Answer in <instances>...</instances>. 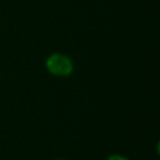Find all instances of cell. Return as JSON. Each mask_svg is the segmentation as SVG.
<instances>
[{
    "mask_svg": "<svg viewBox=\"0 0 160 160\" xmlns=\"http://www.w3.org/2000/svg\"><path fill=\"white\" fill-rule=\"evenodd\" d=\"M158 152H159V156H160V141H159V144H158Z\"/></svg>",
    "mask_w": 160,
    "mask_h": 160,
    "instance_id": "3",
    "label": "cell"
},
{
    "mask_svg": "<svg viewBox=\"0 0 160 160\" xmlns=\"http://www.w3.org/2000/svg\"><path fill=\"white\" fill-rule=\"evenodd\" d=\"M46 69L49 70L50 74L56 75V76H68L72 72V61L69 56L64 54H51L46 59Z\"/></svg>",
    "mask_w": 160,
    "mask_h": 160,
    "instance_id": "1",
    "label": "cell"
},
{
    "mask_svg": "<svg viewBox=\"0 0 160 160\" xmlns=\"http://www.w3.org/2000/svg\"><path fill=\"white\" fill-rule=\"evenodd\" d=\"M106 160H129V159L125 158V156H121V155H111Z\"/></svg>",
    "mask_w": 160,
    "mask_h": 160,
    "instance_id": "2",
    "label": "cell"
}]
</instances>
